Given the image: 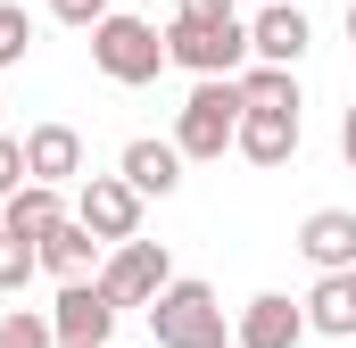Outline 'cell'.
Returning <instances> with one entry per match:
<instances>
[{
    "label": "cell",
    "instance_id": "1",
    "mask_svg": "<svg viewBox=\"0 0 356 348\" xmlns=\"http://www.w3.org/2000/svg\"><path fill=\"white\" fill-rule=\"evenodd\" d=\"M91 67H99L108 84H158V75H166V33H158L149 17L108 8V17L91 25Z\"/></svg>",
    "mask_w": 356,
    "mask_h": 348
},
{
    "label": "cell",
    "instance_id": "2",
    "mask_svg": "<svg viewBox=\"0 0 356 348\" xmlns=\"http://www.w3.org/2000/svg\"><path fill=\"white\" fill-rule=\"evenodd\" d=\"M149 332H158V348H224V299L207 282L175 274L149 307Z\"/></svg>",
    "mask_w": 356,
    "mask_h": 348
},
{
    "label": "cell",
    "instance_id": "3",
    "mask_svg": "<svg viewBox=\"0 0 356 348\" xmlns=\"http://www.w3.org/2000/svg\"><path fill=\"white\" fill-rule=\"evenodd\" d=\"M166 67H191L199 84H241L249 75V25H166Z\"/></svg>",
    "mask_w": 356,
    "mask_h": 348
},
{
    "label": "cell",
    "instance_id": "4",
    "mask_svg": "<svg viewBox=\"0 0 356 348\" xmlns=\"http://www.w3.org/2000/svg\"><path fill=\"white\" fill-rule=\"evenodd\" d=\"M241 116H249L241 84H199L191 100H182V116H175V150L182 158H224L232 133H241Z\"/></svg>",
    "mask_w": 356,
    "mask_h": 348
},
{
    "label": "cell",
    "instance_id": "5",
    "mask_svg": "<svg viewBox=\"0 0 356 348\" xmlns=\"http://www.w3.org/2000/svg\"><path fill=\"white\" fill-rule=\"evenodd\" d=\"M175 282V258H166V241H124V249H108L99 265V290H108V307L124 315V307H158V290Z\"/></svg>",
    "mask_w": 356,
    "mask_h": 348
},
{
    "label": "cell",
    "instance_id": "6",
    "mask_svg": "<svg viewBox=\"0 0 356 348\" xmlns=\"http://www.w3.org/2000/svg\"><path fill=\"white\" fill-rule=\"evenodd\" d=\"M75 224H83L99 249H124V241H141V191L124 182V174H91L83 199H75Z\"/></svg>",
    "mask_w": 356,
    "mask_h": 348
},
{
    "label": "cell",
    "instance_id": "7",
    "mask_svg": "<svg viewBox=\"0 0 356 348\" xmlns=\"http://www.w3.org/2000/svg\"><path fill=\"white\" fill-rule=\"evenodd\" d=\"M50 332H58V348H108V340H116L108 290H99V282H67L58 307H50Z\"/></svg>",
    "mask_w": 356,
    "mask_h": 348
},
{
    "label": "cell",
    "instance_id": "8",
    "mask_svg": "<svg viewBox=\"0 0 356 348\" xmlns=\"http://www.w3.org/2000/svg\"><path fill=\"white\" fill-rule=\"evenodd\" d=\"M307 42H315V25H307V8H290V0L257 8V25H249V58H257V67H298Z\"/></svg>",
    "mask_w": 356,
    "mask_h": 348
},
{
    "label": "cell",
    "instance_id": "9",
    "mask_svg": "<svg viewBox=\"0 0 356 348\" xmlns=\"http://www.w3.org/2000/svg\"><path fill=\"white\" fill-rule=\"evenodd\" d=\"M298 258L315 265V274H356V216L348 207H315L298 224Z\"/></svg>",
    "mask_w": 356,
    "mask_h": 348
},
{
    "label": "cell",
    "instance_id": "10",
    "mask_svg": "<svg viewBox=\"0 0 356 348\" xmlns=\"http://www.w3.org/2000/svg\"><path fill=\"white\" fill-rule=\"evenodd\" d=\"M307 340V307L282 299V290H257L241 307V348H298Z\"/></svg>",
    "mask_w": 356,
    "mask_h": 348
},
{
    "label": "cell",
    "instance_id": "11",
    "mask_svg": "<svg viewBox=\"0 0 356 348\" xmlns=\"http://www.w3.org/2000/svg\"><path fill=\"white\" fill-rule=\"evenodd\" d=\"M75 174H83V133H75V125H33V133H25V182H50V191H58V182H75Z\"/></svg>",
    "mask_w": 356,
    "mask_h": 348
},
{
    "label": "cell",
    "instance_id": "12",
    "mask_svg": "<svg viewBox=\"0 0 356 348\" xmlns=\"http://www.w3.org/2000/svg\"><path fill=\"white\" fill-rule=\"evenodd\" d=\"M232 150H241L249 166H290V158H298V116L249 108V116H241V133H232Z\"/></svg>",
    "mask_w": 356,
    "mask_h": 348
},
{
    "label": "cell",
    "instance_id": "13",
    "mask_svg": "<svg viewBox=\"0 0 356 348\" xmlns=\"http://www.w3.org/2000/svg\"><path fill=\"white\" fill-rule=\"evenodd\" d=\"M116 174H124L141 199H166V191L182 182V150H175V141H149V133H141V141H124Z\"/></svg>",
    "mask_w": 356,
    "mask_h": 348
},
{
    "label": "cell",
    "instance_id": "14",
    "mask_svg": "<svg viewBox=\"0 0 356 348\" xmlns=\"http://www.w3.org/2000/svg\"><path fill=\"white\" fill-rule=\"evenodd\" d=\"M67 216H75V207H67V199H58L50 182H25V191H17V199L0 207V232H17V241H33V249H42V241H50V232H58Z\"/></svg>",
    "mask_w": 356,
    "mask_h": 348
},
{
    "label": "cell",
    "instance_id": "15",
    "mask_svg": "<svg viewBox=\"0 0 356 348\" xmlns=\"http://www.w3.org/2000/svg\"><path fill=\"white\" fill-rule=\"evenodd\" d=\"M99 265H108V258H99V241H91L75 216L42 241V274H58V290H67V282H99Z\"/></svg>",
    "mask_w": 356,
    "mask_h": 348
},
{
    "label": "cell",
    "instance_id": "16",
    "mask_svg": "<svg viewBox=\"0 0 356 348\" xmlns=\"http://www.w3.org/2000/svg\"><path fill=\"white\" fill-rule=\"evenodd\" d=\"M298 307H307V332H323V340H348L356 332V282L348 274H323Z\"/></svg>",
    "mask_w": 356,
    "mask_h": 348
},
{
    "label": "cell",
    "instance_id": "17",
    "mask_svg": "<svg viewBox=\"0 0 356 348\" xmlns=\"http://www.w3.org/2000/svg\"><path fill=\"white\" fill-rule=\"evenodd\" d=\"M241 100H249V108H273V116H298V108H307V100H298V75H290V67H257V58H249V75H241Z\"/></svg>",
    "mask_w": 356,
    "mask_h": 348
},
{
    "label": "cell",
    "instance_id": "18",
    "mask_svg": "<svg viewBox=\"0 0 356 348\" xmlns=\"http://www.w3.org/2000/svg\"><path fill=\"white\" fill-rule=\"evenodd\" d=\"M0 348H58V332H50V315L8 307V315H0Z\"/></svg>",
    "mask_w": 356,
    "mask_h": 348
},
{
    "label": "cell",
    "instance_id": "19",
    "mask_svg": "<svg viewBox=\"0 0 356 348\" xmlns=\"http://www.w3.org/2000/svg\"><path fill=\"white\" fill-rule=\"evenodd\" d=\"M33 274H42V249L17 241V232H0V290H25Z\"/></svg>",
    "mask_w": 356,
    "mask_h": 348
},
{
    "label": "cell",
    "instance_id": "20",
    "mask_svg": "<svg viewBox=\"0 0 356 348\" xmlns=\"http://www.w3.org/2000/svg\"><path fill=\"white\" fill-rule=\"evenodd\" d=\"M25 50H33V17H25L17 0H0V67H17Z\"/></svg>",
    "mask_w": 356,
    "mask_h": 348
},
{
    "label": "cell",
    "instance_id": "21",
    "mask_svg": "<svg viewBox=\"0 0 356 348\" xmlns=\"http://www.w3.org/2000/svg\"><path fill=\"white\" fill-rule=\"evenodd\" d=\"M17 191H25V141H8V133H0V207H8Z\"/></svg>",
    "mask_w": 356,
    "mask_h": 348
},
{
    "label": "cell",
    "instance_id": "22",
    "mask_svg": "<svg viewBox=\"0 0 356 348\" xmlns=\"http://www.w3.org/2000/svg\"><path fill=\"white\" fill-rule=\"evenodd\" d=\"M50 17H58V25H75V33H91V25L108 17V0H50Z\"/></svg>",
    "mask_w": 356,
    "mask_h": 348
},
{
    "label": "cell",
    "instance_id": "23",
    "mask_svg": "<svg viewBox=\"0 0 356 348\" xmlns=\"http://www.w3.org/2000/svg\"><path fill=\"white\" fill-rule=\"evenodd\" d=\"M182 25H232V0H182Z\"/></svg>",
    "mask_w": 356,
    "mask_h": 348
},
{
    "label": "cell",
    "instance_id": "24",
    "mask_svg": "<svg viewBox=\"0 0 356 348\" xmlns=\"http://www.w3.org/2000/svg\"><path fill=\"white\" fill-rule=\"evenodd\" d=\"M340 150H348V166H356V108H348V125H340Z\"/></svg>",
    "mask_w": 356,
    "mask_h": 348
},
{
    "label": "cell",
    "instance_id": "25",
    "mask_svg": "<svg viewBox=\"0 0 356 348\" xmlns=\"http://www.w3.org/2000/svg\"><path fill=\"white\" fill-rule=\"evenodd\" d=\"M348 42H356V0H348Z\"/></svg>",
    "mask_w": 356,
    "mask_h": 348
},
{
    "label": "cell",
    "instance_id": "26",
    "mask_svg": "<svg viewBox=\"0 0 356 348\" xmlns=\"http://www.w3.org/2000/svg\"><path fill=\"white\" fill-rule=\"evenodd\" d=\"M348 282H356V274H348Z\"/></svg>",
    "mask_w": 356,
    "mask_h": 348
},
{
    "label": "cell",
    "instance_id": "27",
    "mask_svg": "<svg viewBox=\"0 0 356 348\" xmlns=\"http://www.w3.org/2000/svg\"><path fill=\"white\" fill-rule=\"evenodd\" d=\"M266 8H273V0H266Z\"/></svg>",
    "mask_w": 356,
    "mask_h": 348
}]
</instances>
